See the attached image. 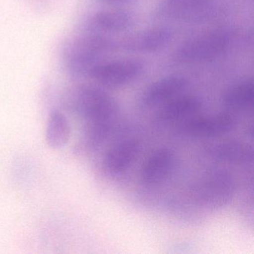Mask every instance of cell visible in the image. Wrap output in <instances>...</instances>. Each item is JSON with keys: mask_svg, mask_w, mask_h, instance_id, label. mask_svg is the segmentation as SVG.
Instances as JSON below:
<instances>
[{"mask_svg": "<svg viewBox=\"0 0 254 254\" xmlns=\"http://www.w3.org/2000/svg\"><path fill=\"white\" fill-rule=\"evenodd\" d=\"M239 31L233 26H220L186 40L172 53L178 65L207 63L228 54L239 41Z\"/></svg>", "mask_w": 254, "mask_h": 254, "instance_id": "1", "label": "cell"}, {"mask_svg": "<svg viewBox=\"0 0 254 254\" xmlns=\"http://www.w3.org/2000/svg\"><path fill=\"white\" fill-rule=\"evenodd\" d=\"M69 105L84 125L117 121L121 113L117 99L107 89L96 84H84L77 87Z\"/></svg>", "mask_w": 254, "mask_h": 254, "instance_id": "2", "label": "cell"}, {"mask_svg": "<svg viewBox=\"0 0 254 254\" xmlns=\"http://www.w3.org/2000/svg\"><path fill=\"white\" fill-rule=\"evenodd\" d=\"M237 190L236 178L225 169L206 171L194 180L189 190L194 204L203 209L217 210L233 200Z\"/></svg>", "mask_w": 254, "mask_h": 254, "instance_id": "3", "label": "cell"}, {"mask_svg": "<svg viewBox=\"0 0 254 254\" xmlns=\"http://www.w3.org/2000/svg\"><path fill=\"white\" fill-rule=\"evenodd\" d=\"M116 52L117 38L89 32L71 44L66 54V63L72 75L84 76L107 56Z\"/></svg>", "mask_w": 254, "mask_h": 254, "instance_id": "4", "label": "cell"}, {"mask_svg": "<svg viewBox=\"0 0 254 254\" xmlns=\"http://www.w3.org/2000/svg\"><path fill=\"white\" fill-rule=\"evenodd\" d=\"M147 64L136 57L105 59L89 72L95 84L107 89H123L132 85L143 77Z\"/></svg>", "mask_w": 254, "mask_h": 254, "instance_id": "5", "label": "cell"}, {"mask_svg": "<svg viewBox=\"0 0 254 254\" xmlns=\"http://www.w3.org/2000/svg\"><path fill=\"white\" fill-rule=\"evenodd\" d=\"M216 0H160L152 11L154 20L197 24L218 13Z\"/></svg>", "mask_w": 254, "mask_h": 254, "instance_id": "6", "label": "cell"}, {"mask_svg": "<svg viewBox=\"0 0 254 254\" xmlns=\"http://www.w3.org/2000/svg\"><path fill=\"white\" fill-rule=\"evenodd\" d=\"M198 114L178 123L175 127L176 134L188 139H214L225 136L237 126L236 115L227 111L208 115Z\"/></svg>", "mask_w": 254, "mask_h": 254, "instance_id": "7", "label": "cell"}, {"mask_svg": "<svg viewBox=\"0 0 254 254\" xmlns=\"http://www.w3.org/2000/svg\"><path fill=\"white\" fill-rule=\"evenodd\" d=\"M173 30L169 26H156L117 38V52L135 55L160 53L174 39Z\"/></svg>", "mask_w": 254, "mask_h": 254, "instance_id": "8", "label": "cell"}, {"mask_svg": "<svg viewBox=\"0 0 254 254\" xmlns=\"http://www.w3.org/2000/svg\"><path fill=\"white\" fill-rule=\"evenodd\" d=\"M180 158L172 148L154 150L142 163L139 181L146 187H157L167 182L179 166Z\"/></svg>", "mask_w": 254, "mask_h": 254, "instance_id": "9", "label": "cell"}, {"mask_svg": "<svg viewBox=\"0 0 254 254\" xmlns=\"http://www.w3.org/2000/svg\"><path fill=\"white\" fill-rule=\"evenodd\" d=\"M137 138H125L111 145L102 156L100 167L108 178L122 176L133 166L142 151Z\"/></svg>", "mask_w": 254, "mask_h": 254, "instance_id": "10", "label": "cell"}, {"mask_svg": "<svg viewBox=\"0 0 254 254\" xmlns=\"http://www.w3.org/2000/svg\"><path fill=\"white\" fill-rule=\"evenodd\" d=\"M190 85L188 78L179 74L162 77L147 86L137 99L141 109L157 108L165 102L184 93Z\"/></svg>", "mask_w": 254, "mask_h": 254, "instance_id": "11", "label": "cell"}, {"mask_svg": "<svg viewBox=\"0 0 254 254\" xmlns=\"http://www.w3.org/2000/svg\"><path fill=\"white\" fill-rule=\"evenodd\" d=\"M200 156L208 161L235 166H248L254 160L252 145L242 141L224 140L206 145Z\"/></svg>", "mask_w": 254, "mask_h": 254, "instance_id": "12", "label": "cell"}, {"mask_svg": "<svg viewBox=\"0 0 254 254\" xmlns=\"http://www.w3.org/2000/svg\"><path fill=\"white\" fill-rule=\"evenodd\" d=\"M203 106L204 102L200 96L182 93L157 107L152 122L159 126L179 123L198 114Z\"/></svg>", "mask_w": 254, "mask_h": 254, "instance_id": "13", "label": "cell"}, {"mask_svg": "<svg viewBox=\"0 0 254 254\" xmlns=\"http://www.w3.org/2000/svg\"><path fill=\"white\" fill-rule=\"evenodd\" d=\"M138 17L134 12L124 8L101 10L90 16L87 21L89 32L112 35L124 33L135 27Z\"/></svg>", "mask_w": 254, "mask_h": 254, "instance_id": "14", "label": "cell"}, {"mask_svg": "<svg viewBox=\"0 0 254 254\" xmlns=\"http://www.w3.org/2000/svg\"><path fill=\"white\" fill-rule=\"evenodd\" d=\"M221 103L225 111L235 113L251 111L254 103V81L245 78L231 84L222 94Z\"/></svg>", "mask_w": 254, "mask_h": 254, "instance_id": "15", "label": "cell"}, {"mask_svg": "<svg viewBox=\"0 0 254 254\" xmlns=\"http://www.w3.org/2000/svg\"><path fill=\"white\" fill-rule=\"evenodd\" d=\"M71 127L69 120L61 111L50 113L46 127V142L50 148L60 149L69 142Z\"/></svg>", "mask_w": 254, "mask_h": 254, "instance_id": "16", "label": "cell"}, {"mask_svg": "<svg viewBox=\"0 0 254 254\" xmlns=\"http://www.w3.org/2000/svg\"><path fill=\"white\" fill-rule=\"evenodd\" d=\"M101 3L114 8H125L133 5L137 0H99Z\"/></svg>", "mask_w": 254, "mask_h": 254, "instance_id": "17", "label": "cell"}]
</instances>
